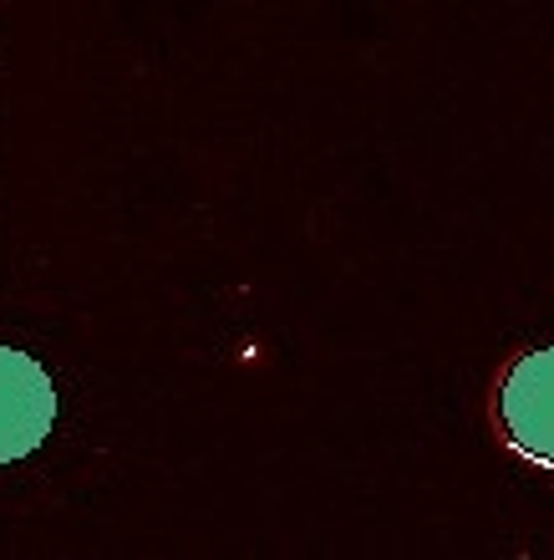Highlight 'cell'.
I'll return each instance as SVG.
<instances>
[{
  "label": "cell",
  "mask_w": 554,
  "mask_h": 560,
  "mask_svg": "<svg viewBox=\"0 0 554 560\" xmlns=\"http://www.w3.org/2000/svg\"><path fill=\"white\" fill-rule=\"evenodd\" d=\"M498 423L519 458L554 469V347L519 357L498 387Z\"/></svg>",
  "instance_id": "1"
},
{
  "label": "cell",
  "mask_w": 554,
  "mask_h": 560,
  "mask_svg": "<svg viewBox=\"0 0 554 560\" xmlns=\"http://www.w3.org/2000/svg\"><path fill=\"white\" fill-rule=\"evenodd\" d=\"M57 423V387L36 357L0 347V464L36 454Z\"/></svg>",
  "instance_id": "2"
}]
</instances>
